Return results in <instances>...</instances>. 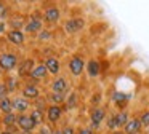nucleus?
<instances>
[{
  "instance_id": "nucleus-1",
  "label": "nucleus",
  "mask_w": 149,
  "mask_h": 134,
  "mask_svg": "<svg viewBox=\"0 0 149 134\" xmlns=\"http://www.w3.org/2000/svg\"><path fill=\"white\" fill-rule=\"evenodd\" d=\"M16 62H18L16 56H15V54H11V53H5V54H2V56H0V67H2L3 70L15 69Z\"/></svg>"
},
{
  "instance_id": "nucleus-2",
  "label": "nucleus",
  "mask_w": 149,
  "mask_h": 134,
  "mask_svg": "<svg viewBox=\"0 0 149 134\" xmlns=\"http://www.w3.org/2000/svg\"><path fill=\"white\" fill-rule=\"evenodd\" d=\"M16 123L19 124V128L23 131H32L34 128H36V123H34V120L31 117H27V115H19L16 120Z\"/></svg>"
},
{
  "instance_id": "nucleus-3",
  "label": "nucleus",
  "mask_w": 149,
  "mask_h": 134,
  "mask_svg": "<svg viewBox=\"0 0 149 134\" xmlns=\"http://www.w3.org/2000/svg\"><path fill=\"white\" fill-rule=\"evenodd\" d=\"M69 69H71L72 75H80L82 70H84V61H82L79 56L72 57L71 62H69Z\"/></svg>"
},
{
  "instance_id": "nucleus-4",
  "label": "nucleus",
  "mask_w": 149,
  "mask_h": 134,
  "mask_svg": "<svg viewBox=\"0 0 149 134\" xmlns=\"http://www.w3.org/2000/svg\"><path fill=\"white\" fill-rule=\"evenodd\" d=\"M141 121H139V118H133V120H128V123L125 124V133L127 134H136L139 133V129H141Z\"/></svg>"
},
{
  "instance_id": "nucleus-5",
  "label": "nucleus",
  "mask_w": 149,
  "mask_h": 134,
  "mask_svg": "<svg viewBox=\"0 0 149 134\" xmlns=\"http://www.w3.org/2000/svg\"><path fill=\"white\" fill-rule=\"evenodd\" d=\"M34 70V61L32 59H26L21 62L19 69H18V73H19L21 77H26V75H31Z\"/></svg>"
},
{
  "instance_id": "nucleus-6",
  "label": "nucleus",
  "mask_w": 149,
  "mask_h": 134,
  "mask_svg": "<svg viewBox=\"0 0 149 134\" xmlns=\"http://www.w3.org/2000/svg\"><path fill=\"white\" fill-rule=\"evenodd\" d=\"M84 24H85L84 19H69V21L66 22L64 29L72 34V32H79V30H80V29L84 27Z\"/></svg>"
},
{
  "instance_id": "nucleus-7",
  "label": "nucleus",
  "mask_w": 149,
  "mask_h": 134,
  "mask_svg": "<svg viewBox=\"0 0 149 134\" xmlns=\"http://www.w3.org/2000/svg\"><path fill=\"white\" fill-rule=\"evenodd\" d=\"M8 40H10L11 43H15V45H23L24 43V34L21 30H18V29L10 30L8 32Z\"/></svg>"
},
{
  "instance_id": "nucleus-8",
  "label": "nucleus",
  "mask_w": 149,
  "mask_h": 134,
  "mask_svg": "<svg viewBox=\"0 0 149 134\" xmlns=\"http://www.w3.org/2000/svg\"><path fill=\"white\" fill-rule=\"evenodd\" d=\"M59 117H61V107H59V105L53 104L52 107H48V120L52 121V123L58 121Z\"/></svg>"
},
{
  "instance_id": "nucleus-9",
  "label": "nucleus",
  "mask_w": 149,
  "mask_h": 134,
  "mask_svg": "<svg viewBox=\"0 0 149 134\" xmlns=\"http://www.w3.org/2000/svg\"><path fill=\"white\" fill-rule=\"evenodd\" d=\"M45 67L47 70H48L50 73H58L59 72V62L58 59H55V57H48L45 62Z\"/></svg>"
},
{
  "instance_id": "nucleus-10",
  "label": "nucleus",
  "mask_w": 149,
  "mask_h": 134,
  "mask_svg": "<svg viewBox=\"0 0 149 134\" xmlns=\"http://www.w3.org/2000/svg\"><path fill=\"white\" fill-rule=\"evenodd\" d=\"M23 94H24V97H27V99H37L39 97V89L34 85H27L26 88L23 89Z\"/></svg>"
},
{
  "instance_id": "nucleus-11",
  "label": "nucleus",
  "mask_w": 149,
  "mask_h": 134,
  "mask_svg": "<svg viewBox=\"0 0 149 134\" xmlns=\"http://www.w3.org/2000/svg\"><path fill=\"white\" fill-rule=\"evenodd\" d=\"M45 19H47V21H50V22L58 21V19H59V10L55 8V6H52V8H47V11H45Z\"/></svg>"
},
{
  "instance_id": "nucleus-12",
  "label": "nucleus",
  "mask_w": 149,
  "mask_h": 134,
  "mask_svg": "<svg viewBox=\"0 0 149 134\" xmlns=\"http://www.w3.org/2000/svg\"><path fill=\"white\" fill-rule=\"evenodd\" d=\"M52 86H53V91H55V93H64L66 88H68L64 78H56L55 82L52 83Z\"/></svg>"
},
{
  "instance_id": "nucleus-13",
  "label": "nucleus",
  "mask_w": 149,
  "mask_h": 134,
  "mask_svg": "<svg viewBox=\"0 0 149 134\" xmlns=\"http://www.w3.org/2000/svg\"><path fill=\"white\" fill-rule=\"evenodd\" d=\"M104 118V110L103 108H95L93 112H91V121H93L95 126H98V124L103 121Z\"/></svg>"
},
{
  "instance_id": "nucleus-14",
  "label": "nucleus",
  "mask_w": 149,
  "mask_h": 134,
  "mask_svg": "<svg viewBox=\"0 0 149 134\" xmlns=\"http://www.w3.org/2000/svg\"><path fill=\"white\" fill-rule=\"evenodd\" d=\"M47 72H48V70H47V67L42 64V66L34 67V70H32V73H31V77H32L34 80H37V78H43V77L47 75Z\"/></svg>"
},
{
  "instance_id": "nucleus-15",
  "label": "nucleus",
  "mask_w": 149,
  "mask_h": 134,
  "mask_svg": "<svg viewBox=\"0 0 149 134\" xmlns=\"http://www.w3.org/2000/svg\"><path fill=\"white\" fill-rule=\"evenodd\" d=\"M27 107H29V102H27L26 99L16 97V99L13 101V108H16L18 112H24V110H27Z\"/></svg>"
},
{
  "instance_id": "nucleus-16",
  "label": "nucleus",
  "mask_w": 149,
  "mask_h": 134,
  "mask_svg": "<svg viewBox=\"0 0 149 134\" xmlns=\"http://www.w3.org/2000/svg\"><path fill=\"white\" fill-rule=\"evenodd\" d=\"M11 108H13V101H10L8 97H5V99L0 101V110L5 112V115L11 113Z\"/></svg>"
},
{
  "instance_id": "nucleus-17",
  "label": "nucleus",
  "mask_w": 149,
  "mask_h": 134,
  "mask_svg": "<svg viewBox=\"0 0 149 134\" xmlns=\"http://www.w3.org/2000/svg\"><path fill=\"white\" fill-rule=\"evenodd\" d=\"M40 29H42V22H40L39 19H36V18L26 24V30L27 32H39Z\"/></svg>"
},
{
  "instance_id": "nucleus-18",
  "label": "nucleus",
  "mask_w": 149,
  "mask_h": 134,
  "mask_svg": "<svg viewBox=\"0 0 149 134\" xmlns=\"http://www.w3.org/2000/svg\"><path fill=\"white\" fill-rule=\"evenodd\" d=\"M98 72H100V64H98L96 61H90V62H88V73H90L91 77H96Z\"/></svg>"
},
{
  "instance_id": "nucleus-19",
  "label": "nucleus",
  "mask_w": 149,
  "mask_h": 134,
  "mask_svg": "<svg viewBox=\"0 0 149 134\" xmlns=\"http://www.w3.org/2000/svg\"><path fill=\"white\" fill-rule=\"evenodd\" d=\"M31 118L34 120V123H36V124L42 123V121H43V112H40V110H37V108H36V110L31 113Z\"/></svg>"
},
{
  "instance_id": "nucleus-20",
  "label": "nucleus",
  "mask_w": 149,
  "mask_h": 134,
  "mask_svg": "<svg viewBox=\"0 0 149 134\" xmlns=\"http://www.w3.org/2000/svg\"><path fill=\"white\" fill-rule=\"evenodd\" d=\"M112 99L117 102V105H119V107H123V104H125V99H127V96H125V94H122V93H116V94L112 96Z\"/></svg>"
},
{
  "instance_id": "nucleus-21",
  "label": "nucleus",
  "mask_w": 149,
  "mask_h": 134,
  "mask_svg": "<svg viewBox=\"0 0 149 134\" xmlns=\"http://www.w3.org/2000/svg\"><path fill=\"white\" fill-rule=\"evenodd\" d=\"M127 123H128V115H127L125 112L117 115V126H123V124H127Z\"/></svg>"
},
{
  "instance_id": "nucleus-22",
  "label": "nucleus",
  "mask_w": 149,
  "mask_h": 134,
  "mask_svg": "<svg viewBox=\"0 0 149 134\" xmlns=\"http://www.w3.org/2000/svg\"><path fill=\"white\" fill-rule=\"evenodd\" d=\"M50 97H52V101L55 102V105L61 104V102L64 101V94H63V93H53V94L50 96Z\"/></svg>"
},
{
  "instance_id": "nucleus-23",
  "label": "nucleus",
  "mask_w": 149,
  "mask_h": 134,
  "mask_svg": "<svg viewBox=\"0 0 149 134\" xmlns=\"http://www.w3.org/2000/svg\"><path fill=\"white\" fill-rule=\"evenodd\" d=\"M16 120H18V117L15 113H7V115H5V118H3V123L7 124V126H10V124H13Z\"/></svg>"
},
{
  "instance_id": "nucleus-24",
  "label": "nucleus",
  "mask_w": 149,
  "mask_h": 134,
  "mask_svg": "<svg viewBox=\"0 0 149 134\" xmlns=\"http://www.w3.org/2000/svg\"><path fill=\"white\" fill-rule=\"evenodd\" d=\"M5 86H7L8 91H13V89L16 88V82H15V78H8L7 80V85H5Z\"/></svg>"
},
{
  "instance_id": "nucleus-25",
  "label": "nucleus",
  "mask_w": 149,
  "mask_h": 134,
  "mask_svg": "<svg viewBox=\"0 0 149 134\" xmlns=\"http://www.w3.org/2000/svg\"><path fill=\"white\" fill-rule=\"evenodd\" d=\"M139 121H141L143 126H149V112H144V113H143V117L139 118Z\"/></svg>"
},
{
  "instance_id": "nucleus-26",
  "label": "nucleus",
  "mask_w": 149,
  "mask_h": 134,
  "mask_svg": "<svg viewBox=\"0 0 149 134\" xmlns=\"http://www.w3.org/2000/svg\"><path fill=\"white\" fill-rule=\"evenodd\" d=\"M107 126H109V128H116L117 126V117H111L109 120H107Z\"/></svg>"
},
{
  "instance_id": "nucleus-27",
  "label": "nucleus",
  "mask_w": 149,
  "mask_h": 134,
  "mask_svg": "<svg viewBox=\"0 0 149 134\" xmlns=\"http://www.w3.org/2000/svg\"><path fill=\"white\" fill-rule=\"evenodd\" d=\"M7 91H8L7 86L0 83V101H2V99H5V94H7Z\"/></svg>"
},
{
  "instance_id": "nucleus-28",
  "label": "nucleus",
  "mask_w": 149,
  "mask_h": 134,
  "mask_svg": "<svg viewBox=\"0 0 149 134\" xmlns=\"http://www.w3.org/2000/svg\"><path fill=\"white\" fill-rule=\"evenodd\" d=\"M48 37H50L48 32H42V34H40V38H42V40H45V38H48Z\"/></svg>"
},
{
  "instance_id": "nucleus-29",
  "label": "nucleus",
  "mask_w": 149,
  "mask_h": 134,
  "mask_svg": "<svg viewBox=\"0 0 149 134\" xmlns=\"http://www.w3.org/2000/svg\"><path fill=\"white\" fill-rule=\"evenodd\" d=\"M63 133H64V134H74V131H72V128H66Z\"/></svg>"
},
{
  "instance_id": "nucleus-30",
  "label": "nucleus",
  "mask_w": 149,
  "mask_h": 134,
  "mask_svg": "<svg viewBox=\"0 0 149 134\" xmlns=\"http://www.w3.org/2000/svg\"><path fill=\"white\" fill-rule=\"evenodd\" d=\"M79 134H91V131L90 129H82V131H79Z\"/></svg>"
},
{
  "instance_id": "nucleus-31",
  "label": "nucleus",
  "mask_w": 149,
  "mask_h": 134,
  "mask_svg": "<svg viewBox=\"0 0 149 134\" xmlns=\"http://www.w3.org/2000/svg\"><path fill=\"white\" fill-rule=\"evenodd\" d=\"M40 134H50V131H48V129H47V128H43V129H42V131H40Z\"/></svg>"
},
{
  "instance_id": "nucleus-32",
  "label": "nucleus",
  "mask_w": 149,
  "mask_h": 134,
  "mask_svg": "<svg viewBox=\"0 0 149 134\" xmlns=\"http://www.w3.org/2000/svg\"><path fill=\"white\" fill-rule=\"evenodd\" d=\"M3 29H5V26H3V22H0V32H3Z\"/></svg>"
},
{
  "instance_id": "nucleus-33",
  "label": "nucleus",
  "mask_w": 149,
  "mask_h": 134,
  "mask_svg": "<svg viewBox=\"0 0 149 134\" xmlns=\"http://www.w3.org/2000/svg\"><path fill=\"white\" fill-rule=\"evenodd\" d=\"M114 134H125V133H123V131H116Z\"/></svg>"
},
{
  "instance_id": "nucleus-34",
  "label": "nucleus",
  "mask_w": 149,
  "mask_h": 134,
  "mask_svg": "<svg viewBox=\"0 0 149 134\" xmlns=\"http://www.w3.org/2000/svg\"><path fill=\"white\" fill-rule=\"evenodd\" d=\"M53 134H64V133H63V131H55Z\"/></svg>"
},
{
  "instance_id": "nucleus-35",
  "label": "nucleus",
  "mask_w": 149,
  "mask_h": 134,
  "mask_svg": "<svg viewBox=\"0 0 149 134\" xmlns=\"http://www.w3.org/2000/svg\"><path fill=\"white\" fill-rule=\"evenodd\" d=\"M0 134H13V133H10V131H3V133H0Z\"/></svg>"
}]
</instances>
